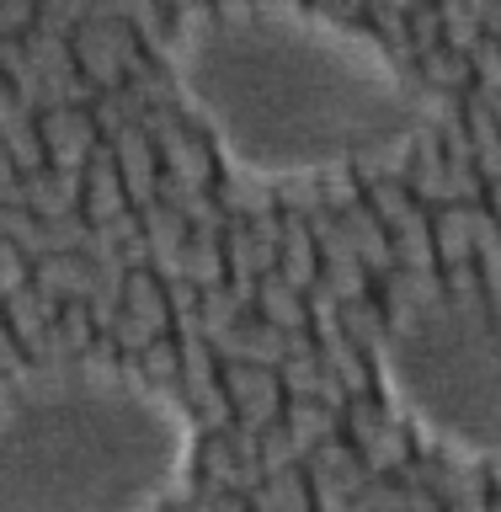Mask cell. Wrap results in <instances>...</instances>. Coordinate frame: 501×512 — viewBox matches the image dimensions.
Instances as JSON below:
<instances>
[{
    "instance_id": "obj_3",
    "label": "cell",
    "mask_w": 501,
    "mask_h": 512,
    "mask_svg": "<svg viewBox=\"0 0 501 512\" xmlns=\"http://www.w3.org/2000/svg\"><path fill=\"white\" fill-rule=\"evenodd\" d=\"M384 390L432 443L501 459V278L400 315L379 342Z\"/></svg>"
},
{
    "instance_id": "obj_1",
    "label": "cell",
    "mask_w": 501,
    "mask_h": 512,
    "mask_svg": "<svg viewBox=\"0 0 501 512\" xmlns=\"http://www.w3.org/2000/svg\"><path fill=\"white\" fill-rule=\"evenodd\" d=\"M166 54L182 102L246 182L299 187L395 166L448 112L374 32L294 0H251L230 16L187 6Z\"/></svg>"
},
{
    "instance_id": "obj_2",
    "label": "cell",
    "mask_w": 501,
    "mask_h": 512,
    "mask_svg": "<svg viewBox=\"0 0 501 512\" xmlns=\"http://www.w3.org/2000/svg\"><path fill=\"white\" fill-rule=\"evenodd\" d=\"M187 464L182 400L118 368H59L0 395V512H160Z\"/></svg>"
}]
</instances>
